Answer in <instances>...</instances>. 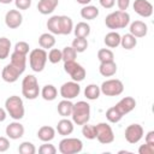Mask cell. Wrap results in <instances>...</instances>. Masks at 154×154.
<instances>
[{
    "label": "cell",
    "instance_id": "obj_25",
    "mask_svg": "<svg viewBox=\"0 0 154 154\" xmlns=\"http://www.w3.org/2000/svg\"><path fill=\"white\" fill-rule=\"evenodd\" d=\"M40 94H41V96H42L43 100H46V101H53L58 96V90H57V88L53 84H46L40 90Z\"/></svg>",
    "mask_w": 154,
    "mask_h": 154
},
{
    "label": "cell",
    "instance_id": "obj_16",
    "mask_svg": "<svg viewBox=\"0 0 154 154\" xmlns=\"http://www.w3.org/2000/svg\"><path fill=\"white\" fill-rule=\"evenodd\" d=\"M20 75L22 72L11 64H7L1 71V78L7 83H14L19 78Z\"/></svg>",
    "mask_w": 154,
    "mask_h": 154
},
{
    "label": "cell",
    "instance_id": "obj_21",
    "mask_svg": "<svg viewBox=\"0 0 154 154\" xmlns=\"http://www.w3.org/2000/svg\"><path fill=\"white\" fill-rule=\"evenodd\" d=\"M55 137V129L49 125H43L37 131V138L42 142H51Z\"/></svg>",
    "mask_w": 154,
    "mask_h": 154
},
{
    "label": "cell",
    "instance_id": "obj_38",
    "mask_svg": "<svg viewBox=\"0 0 154 154\" xmlns=\"http://www.w3.org/2000/svg\"><path fill=\"white\" fill-rule=\"evenodd\" d=\"M82 135L87 138V140H95L96 138V130H95V125L91 124H83L82 125Z\"/></svg>",
    "mask_w": 154,
    "mask_h": 154
},
{
    "label": "cell",
    "instance_id": "obj_5",
    "mask_svg": "<svg viewBox=\"0 0 154 154\" xmlns=\"http://www.w3.org/2000/svg\"><path fill=\"white\" fill-rule=\"evenodd\" d=\"M47 63V52L43 48H35L29 53V65L34 72L43 71Z\"/></svg>",
    "mask_w": 154,
    "mask_h": 154
},
{
    "label": "cell",
    "instance_id": "obj_13",
    "mask_svg": "<svg viewBox=\"0 0 154 154\" xmlns=\"http://www.w3.org/2000/svg\"><path fill=\"white\" fill-rule=\"evenodd\" d=\"M132 7L134 11L141 17L148 18L153 14V5L148 0H135Z\"/></svg>",
    "mask_w": 154,
    "mask_h": 154
},
{
    "label": "cell",
    "instance_id": "obj_52",
    "mask_svg": "<svg viewBox=\"0 0 154 154\" xmlns=\"http://www.w3.org/2000/svg\"><path fill=\"white\" fill-rule=\"evenodd\" d=\"M124 153L125 154H129L130 152H128V150H119V154H124Z\"/></svg>",
    "mask_w": 154,
    "mask_h": 154
},
{
    "label": "cell",
    "instance_id": "obj_42",
    "mask_svg": "<svg viewBox=\"0 0 154 154\" xmlns=\"http://www.w3.org/2000/svg\"><path fill=\"white\" fill-rule=\"evenodd\" d=\"M29 49H30L29 43L25 42V41H19V42H17V43L14 45V48H13L14 52H18V53L24 54V55H26V54L29 53Z\"/></svg>",
    "mask_w": 154,
    "mask_h": 154
},
{
    "label": "cell",
    "instance_id": "obj_33",
    "mask_svg": "<svg viewBox=\"0 0 154 154\" xmlns=\"http://www.w3.org/2000/svg\"><path fill=\"white\" fill-rule=\"evenodd\" d=\"M11 49V41L7 37H0V60L8 58Z\"/></svg>",
    "mask_w": 154,
    "mask_h": 154
},
{
    "label": "cell",
    "instance_id": "obj_12",
    "mask_svg": "<svg viewBox=\"0 0 154 154\" xmlns=\"http://www.w3.org/2000/svg\"><path fill=\"white\" fill-rule=\"evenodd\" d=\"M23 23V16L18 10H10L5 14V24L10 29H17Z\"/></svg>",
    "mask_w": 154,
    "mask_h": 154
},
{
    "label": "cell",
    "instance_id": "obj_29",
    "mask_svg": "<svg viewBox=\"0 0 154 154\" xmlns=\"http://www.w3.org/2000/svg\"><path fill=\"white\" fill-rule=\"evenodd\" d=\"M120 46L124 49L130 51V49H132V48H135L137 46V37H135L130 32L129 34H125V35L120 36Z\"/></svg>",
    "mask_w": 154,
    "mask_h": 154
},
{
    "label": "cell",
    "instance_id": "obj_20",
    "mask_svg": "<svg viewBox=\"0 0 154 154\" xmlns=\"http://www.w3.org/2000/svg\"><path fill=\"white\" fill-rule=\"evenodd\" d=\"M57 131L61 136H69L73 131V122L69 118H63L57 124Z\"/></svg>",
    "mask_w": 154,
    "mask_h": 154
},
{
    "label": "cell",
    "instance_id": "obj_19",
    "mask_svg": "<svg viewBox=\"0 0 154 154\" xmlns=\"http://www.w3.org/2000/svg\"><path fill=\"white\" fill-rule=\"evenodd\" d=\"M58 5L59 0H40L37 4V10L41 14H51Z\"/></svg>",
    "mask_w": 154,
    "mask_h": 154
},
{
    "label": "cell",
    "instance_id": "obj_43",
    "mask_svg": "<svg viewBox=\"0 0 154 154\" xmlns=\"http://www.w3.org/2000/svg\"><path fill=\"white\" fill-rule=\"evenodd\" d=\"M138 153L140 154H154V144H149V143L141 144L138 148Z\"/></svg>",
    "mask_w": 154,
    "mask_h": 154
},
{
    "label": "cell",
    "instance_id": "obj_48",
    "mask_svg": "<svg viewBox=\"0 0 154 154\" xmlns=\"http://www.w3.org/2000/svg\"><path fill=\"white\" fill-rule=\"evenodd\" d=\"M144 142L149 143V144H154V131H148L146 137H144Z\"/></svg>",
    "mask_w": 154,
    "mask_h": 154
},
{
    "label": "cell",
    "instance_id": "obj_24",
    "mask_svg": "<svg viewBox=\"0 0 154 154\" xmlns=\"http://www.w3.org/2000/svg\"><path fill=\"white\" fill-rule=\"evenodd\" d=\"M38 45L43 49H51L55 45V37L51 32H43L38 37Z\"/></svg>",
    "mask_w": 154,
    "mask_h": 154
},
{
    "label": "cell",
    "instance_id": "obj_2",
    "mask_svg": "<svg viewBox=\"0 0 154 154\" xmlns=\"http://www.w3.org/2000/svg\"><path fill=\"white\" fill-rule=\"evenodd\" d=\"M5 109H6L7 114H10V117L14 120H20L25 114L23 100L17 95H12L6 99Z\"/></svg>",
    "mask_w": 154,
    "mask_h": 154
},
{
    "label": "cell",
    "instance_id": "obj_9",
    "mask_svg": "<svg viewBox=\"0 0 154 154\" xmlns=\"http://www.w3.org/2000/svg\"><path fill=\"white\" fill-rule=\"evenodd\" d=\"M95 130H96V140L101 144H109L114 141V134L109 124L99 123L95 125Z\"/></svg>",
    "mask_w": 154,
    "mask_h": 154
},
{
    "label": "cell",
    "instance_id": "obj_39",
    "mask_svg": "<svg viewBox=\"0 0 154 154\" xmlns=\"http://www.w3.org/2000/svg\"><path fill=\"white\" fill-rule=\"evenodd\" d=\"M63 55H61V51L58 48H51V51L47 54V60L52 64H58L59 61H61Z\"/></svg>",
    "mask_w": 154,
    "mask_h": 154
},
{
    "label": "cell",
    "instance_id": "obj_22",
    "mask_svg": "<svg viewBox=\"0 0 154 154\" xmlns=\"http://www.w3.org/2000/svg\"><path fill=\"white\" fill-rule=\"evenodd\" d=\"M99 72L103 77H112L117 72V64L114 61H106V63H100L99 66Z\"/></svg>",
    "mask_w": 154,
    "mask_h": 154
},
{
    "label": "cell",
    "instance_id": "obj_49",
    "mask_svg": "<svg viewBox=\"0 0 154 154\" xmlns=\"http://www.w3.org/2000/svg\"><path fill=\"white\" fill-rule=\"evenodd\" d=\"M6 117H7L6 109L0 107V123H1V122H5V120H6Z\"/></svg>",
    "mask_w": 154,
    "mask_h": 154
},
{
    "label": "cell",
    "instance_id": "obj_10",
    "mask_svg": "<svg viewBox=\"0 0 154 154\" xmlns=\"http://www.w3.org/2000/svg\"><path fill=\"white\" fill-rule=\"evenodd\" d=\"M143 134H144V131H143L142 125L135 123V124H130L126 126L124 136H125V140L130 144H136L142 140Z\"/></svg>",
    "mask_w": 154,
    "mask_h": 154
},
{
    "label": "cell",
    "instance_id": "obj_32",
    "mask_svg": "<svg viewBox=\"0 0 154 154\" xmlns=\"http://www.w3.org/2000/svg\"><path fill=\"white\" fill-rule=\"evenodd\" d=\"M101 94V90H100V87L96 85V84H88L84 89V96L88 99V100H97L99 96Z\"/></svg>",
    "mask_w": 154,
    "mask_h": 154
},
{
    "label": "cell",
    "instance_id": "obj_28",
    "mask_svg": "<svg viewBox=\"0 0 154 154\" xmlns=\"http://www.w3.org/2000/svg\"><path fill=\"white\" fill-rule=\"evenodd\" d=\"M73 31V22L69 16H60V34L69 35Z\"/></svg>",
    "mask_w": 154,
    "mask_h": 154
},
{
    "label": "cell",
    "instance_id": "obj_27",
    "mask_svg": "<svg viewBox=\"0 0 154 154\" xmlns=\"http://www.w3.org/2000/svg\"><path fill=\"white\" fill-rule=\"evenodd\" d=\"M99 16V8L93 5H85L81 10V17L87 20H93Z\"/></svg>",
    "mask_w": 154,
    "mask_h": 154
},
{
    "label": "cell",
    "instance_id": "obj_15",
    "mask_svg": "<svg viewBox=\"0 0 154 154\" xmlns=\"http://www.w3.org/2000/svg\"><path fill=\"white\" fill-rule=\"evenodd\" d=\"M114 107L119 111V113H120L122 116H125V114L130 113V112L136 107V100H135L134 97H131V96H125V97L120 99V100L116 103Z\"/></svg>",
    "mask_w": 154,
    "mask_h": 154
},
{
    "label": "cell",
    "instance_id": "obj_26",
    "mask_svg": "<svg viewBox=\"0 0 154 154\" xmlns=\"http://www.w3.org/2000/svg\"><path fill=\"white\" fill-rule=\"evenodd\" d=\"M103 42L108 48H117L118 46H120V35L112 30L108 34H106V36L103 37Z\"/></svg>",
    "mask_w": 154,
    "mask_h": 154
},
{
    "label": "cell",
    "instance_id": "obj_37",
    "mask_svg": "<svg viewBox=\"0 0 154 154\" xmlns=\"http://www.w3.org/2000/svg\"><path fill=\"white\" fill-rule=\"evenodd\" d=\"M72 47L77 53H83L88 48V41L85 37H76L72 41Z\"/></svg>",
    "mask_w": 154,
    "mask_h": 154
},
{
    "label": "cell",
    "instance_id": "obj_6",
    "mask_svg": "<svg viewBox=\"0 0 154 154\" xmlns=\"http://www.w3.org/2000/svg\"><path fill=\"white\" fill-rule=\"evenodd\" d=\"M61 154H77L83 149V142L76 137H65L59 142L58 147Z\"/></svg>",
    "mask_w": 154,
    "mask_h": 154
},
{
    "label": "cell",
    "instance_id": "obj_45",
    "mask_svg": "<svg viewBox=\"0 0 154 154\" xmlns=\"http://www.w3.org/2000/svg\"><path fill=\"white\" fill-rule=\"evenodd\" d=\"M10 148V140L5 136H0V153L8 150Z\"/></svg>",
    "mask_w": 154,
    "mask_h": 154
},
{
    "label": "cell",
    "instance_id": "obj_7",
    "mask_svg": "<svg viewBox=\"0 0 154 154\" xmlns=\"http://www.w3.org/2000/svg\"><path fill=\"white\" fill-rule=\"evenodd\" d=\"M100 90L106 96H118L124 91V84L120 79L111 78L102 82L100 85Z\"/></svg>",
    "mask_w": 154,
    "mask_h": 154
},
{
    "label": "cell",
    "instance_id": "obj_34",
    "mask_svg": "<svg viewBox=\"0 0 154 154\" xmlns=\"http://www.w3.org/2000/svg\"><path fill=\"white\" fill-rule=\"evenodd\" d=\"M122 118H123V116L119 113V111H118L114 106L109 107V108L106 111V119H107L109 123H113V124L119 123V122L122 120Z\"/></svg>",
    "mask_w": 154,
    "mask_h": 154
},
{
    "label": "cell",
    "instance_id": "obj_8",
    "mask_svg": "<svg viewBox=\"0 0 154 154\" xmlns=\"http://www.w3.org/2000/svg\"><path fill=\"white\" fill-rule=\"evenodd\" d=\"M64 71L71 77L72 81L78 82V83L82 82L85 78V75H87L85 69L81 64L76 63V60H73V61H65L64 63Z\"/></svg>",
    "mask_w": 154,
    "mask_h": 154
},
{
    "label": "cell",
    "instance_id": "obj_41",
    "mask_svg": "<svg viewBox=\"0 0 154 154\" xmlns=\"http://www.w3.org/2000/svg\"><path fill=\"white\" fill-rule=\"evenodd\" d=\"M38 153L40 154H55L57 148L53 144H51L49 142H45L43 144H41L38 147Z\"/></svg>",
    "mask_w": 154,
    "mask_h": 154
},
{
    "label": "cell",
    "instance_id": "obj_11",
    "mask_svg": "<svg viewBox=\"0 0 154 154\" xmlns=\"http://www.w3.org/2000/svg\"><path fill=\"white\" fill-rule=\"evenodd\" d=\"M60 96L63 99L66 100H72L75 97H77L81 93V87L78 84V82L75 81H70V82H65L61 87H60Z\"/></svg>",
    "mask_w": 154,
    "mask_h": 154
},
{
    "label": "cell",
    "instance_id": "obj_3",
    "mask_svg": "<svg viewBox=\"0 0 154 154\" xmlns=\"http://www.w3.org/2000/svg\"><path fill=\"white\" fill-rule=\"evenodd\" d=\"M71 118L72 122L77 125L88 123L90 119V105L87 101H77L76 103H73Z\"/></svg>",
    "mask_w": 154,
    "mask_h": 154
},
{
    "label": "cell",
    "instance_id": "obj_14",
    "mask_svg": "<svg viewBox=\"0 0 154 154\" xmlns=\"http://www.w3.org/2000/svg\"><path fill=\"white\" fill-rule=\"evenodd\" d=\"M24 131H25V130H24L23 124H20V123L17 122V120L10 123V124L6 126V129H5V132H6V135H7V137H8L10 140H18V138L23 137Z\"/></svg>",
    "mask_w": 154,
    "mask_h": 154
},
{
    "label": "cell",
    "instance_id": "obj_1",
    "mask_svg": "<svg viewBox=\"0 0 154 154\" xmlns=\"http://www.w3.org/2000/svg\"><path fill=\"white\" fill-rule=\"evenodd\" d=\"M105 24L108 29L116 30V29H124L130 24V14L126 11L117 10L105 18Z\"/></svg>",
    "mask_w": 154,
    "mask_h": 154
},
{
    "label": "cell",
    "instance_id": "obj_17",
    "mask_svg": "<svg viewBox=\"0 0 154 154\" xmlns=\"http://www.w3.org/2000/svg\"><path fill=\"white\" fill-rule=\"evenodd\" d=\"M129 31L135 37H144L147 35V32H148V26L142 20H135V22L130 23Z\"/></svg>",
    "mask_w": 154,
    "mask_h": 154
},
{
    "label": "cell",
    "instance_id": "obj_36",
    "mask_svg": "<svg viewBox=\"0 0 154 154\" xmlns=\"http://www.w3.org/2000/svg\"><path fill=\"white\" fill-rule=\"evenodd\" d=\"M61 55H63V61H73L77 58V52L75 51V48L72 46H66L64 47V49L61 51Z\"/></svg>",
    "mask_w": 154,
    "mask_h": 154
},
{
    "label": "cell",
    "instance_id": "obj_50",
    "mask_svg": "<svg viewBox=\"0 0 154 154\" xmlns=\"http://www.w3.org/2000/svg\"><path fill=\"white\" fill-rule=\"evenodd\" d=\"M76 1H77L78 4H81V5H83V6H85V5H89L91 0H76Z\"/></svg>",
    "mask_w": 154,
    "mask_h": 154
},
{
    "label": "cell",
    "instance_id": "obj_47",
    "mask_svg": "<svg viewBox=\"0 0 154 154\" xmlns=\"http://www.w3.org/2000/svg\"><path fill=\"white\" fill-rule=\"evenodd\" d=\"M99 2H100V5H101L103 8H106V10L112 8V7L116 5V0H99Z\"/></svg>",
    "mask_w": 154,
    "mask_h": 154
},
{
    "label": "cell",
    "instance_id": "obj_23",
    "mask_svg": "<svg viewBox=\"0 0 154 154\" xmlns=\"http://www.w3.org/2000/svg\"><path fill=\"white\" fill-rule=\"evenodd\" d=\"M72 108H73V103L71 102V100H61L58 106H57V109H58V113L63 117V118H69L71 117V113H72Z\"/></svg>",
    "mask_w": 154,
    "mask_h": 154
},
{
    "label": "cell",
    "instance_id": "obj_18",
    "mask_svg": "<svg viewBox=\"0 0 154 154\" xmlns=\"http://www.w3.org/2000/svg\"><path fill=\"white\" fill-rule=\"evenodd\" d=\"M10 64L13 65L14 67H17L23 73L26 69V55L13 51V53H11V55H10Z\"/></svg>",
    "mask_w": 154,
    "mask_h": 154
},
{
    "label": "cell",
    "instance_id": "obj_46",
    "mask_svg": "<svg viewBox=\"0 0 154 154\" xmlns=\"http://www.w3.org/2000/svg\"><path fill=\"white\" fill-rule=\"evenodd\" d=\"M129 5H130V0H117V6L118 10L120 11H126Z\"/></svg>",
    "mask_w": 154,
    "mask_h": 154
},
{
    "label": "cell",
    "instance_id": "obj_31",
    "mask_svg": "<svg viewBox=\"0 0 154 154\" xmlns=\"http://www.w3.org/2000/svg\"><path fill=\"white\" fill-rule=\"evenodd\" d=\"M47 29L53 35H61L60 34V16H52L47 20Z\"/></svg>",
    "mask_w": 154,
    "mask_h": 154
},
{
    "label": "cell",
    "instance_id": "obj_51",
    "mask_svg": "<svg viewBox=\"0 0 154 154\" xmlns=\"http://www.w3.org/2000/svg\"><path fill=\"white\" fill-rule=\"evenodd\" d=\"M13 0H0V4H4V5H7V4H11Z\"/></svg>",
    "mask_w": 154,
    "mask_h": 154
},
{
    "label": "cell",
    "instance_id": "obj_35",
    "mask_svg": "<svg viewBox=\"0 0 154 154\" xmlns=\"http://www.w3.org/2000/svg\"><path fill=\"white\" fill-rule=\"evenodd\" d=\"M97 59L100 63L114 61V54L109 48H101L97 51Z\"/></svg>",
    "mask_w": 154,
    "mask_h": 154
},
{
    "label": "cell",
    "instance_id": "obj_30",
    "mask_svg": "<svg viewBox=\"0 0 154 154\" xmlns=\"http://www.w3.org/2000/svg\"><path fill=\"white\" fill-rule=\"evenodd\" d=\"M73 32L76 37H88L90 35V25L87 22H79L73 28Z\"/></svg>",
    "mask_w": 154,
    "mask_h": 154
},
{
    "label": "cell",
    "instance_id": "obj_44",
    "mask_svg": "<svg viewBox=\"0 0 154 154\" xmlns=\"http://www.w3.org/2000/svg\"><path fill=\"white\" fill-rule=\"evenodd\" d=\"M17 10H28L31 6V0H14Z\"/></svg>",
    "mask_w": 154,
    "mask_h": 154
},
{
    "label": "cell",
    "instance_id": "obj_40",
    "mask_svg": "<svg viewBox=\"0 0 154 154\" xmlns=\"http://www.w3.org/2000/svg\"><path fill=\"white\" fill-rule=\"evenodd\" d=\"M18 152L20 154H35L36 153V147L29 142V141H25V142H22L18 147Z\"/></svg>",
    "mask_w": 154,
    "mask_h": 154
},
{
    "label": "cell",
    "instance_id": "obj_4",
    "mask_svg": "<svg viewBox=\"0 0 154 154\" xmlns=\"http://www.w3.org/2000/svg\"><path fill=\"white\" fill-rule=\"evenodd\" d=\"M22 94L28 100H35L40 95L37 78L34 75H26L22 81Z\"/></svg>",
    "mask_w": 154,
    "mask_h": 154
}]
</instances>
